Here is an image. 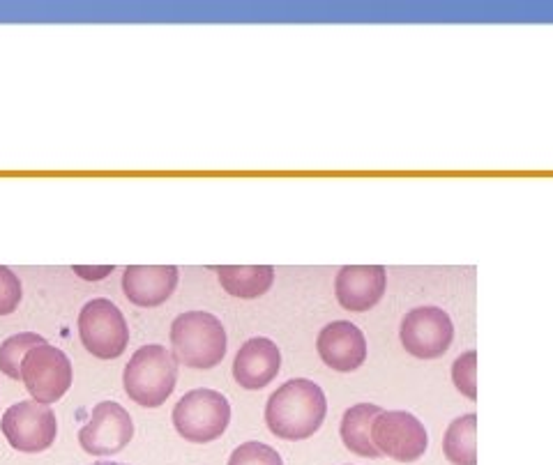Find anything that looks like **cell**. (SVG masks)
Wrapping results in <instances>:
<instances>
[{"instance_id":"cell-1","label":"cell","mask_w":553,"mask_h":465,"mask_svg":"<svg viewBox=\"0 0 553 465\" xmlns=\"http://www.w3.org/2000/svg\"><path fill=\"white\" fill-rule=\"evenodd\" d=\"M328 399L321 385L307 378H291L277 387L265 403V424L284 440L312 438L321 429Z\"/></svg>"},{"instance_id":"cell-2","label":"cell","mask_w":553,"mask_h":465,"mask_svg":"<svg viewBox=\"0 0 553 465\" xmlns=\"http://www.w3.org/2000/svg\"><path fill=\"white\" fill-rule=\"evenodd\" d=\"M178 383V360L159 343L141 346L127 362L123 385L127 396L143 408H157L169 399Z\"/></svg>"},{"instance_id":"cell-3","label":"cell","mask_w":553,"mask_h":465,"mask_svg":"<svg viewBox=\"0 0 553 465\" xmlns=\"http://www.w3.org/2000/svg\"><path fill=\"white\" fill-rule=\"evenodd\" d=\"M173 357L192 369H212L226 355V330L215 314L185 311L171 325Z\"/></svg>"},{"instance_id":"cell-4","label":"cell","mask_w":553,"mask_h":465,"mask_svg":"<svg viewBox=\"0 0 553 465\" xmlns=\"http://www.w3.org/2000/svg\"><path fill=\"white\" fill-rule=\"evenodd\" d=\"M231 422V403L222 392L199 387L173 408V426L189 442H212L224 436Z\"/></svg>"},{"instance_id":"cell-5","label":"cell","mask_w":553,"mask_h":465,"mask_svg":"<svg viewBox=\"0 0 553 465\" xmlns=\"http://www.w3.org/2000/svg\"><path fill=\"white\" fill-rule=\"evenodd\" d=\"M79 337L93 357L116 360L130 343V327L116 304L106 297H95L83 304L79 314Z\"/></svg>"},{"instance_id":"cell-6","label":"cell","mask_w":553,"mask_h":465,"mask_svg":"<svg viewBox=\"0 0 553 465\" xmlns=\"http://www.w3.org/2000/svg\"><path fill=\"white\" fill-rule=\"evenodd\" d=\"M0 431L19 452L40 454L56 442L58 419L47 403L35 399L19 401L5 410Z\"/></svg>"},{"instance_id":"cell-7","label":"cell","mask_w":553,"mask_h":465,"mask_svg":"<svg viewBox=\"0 0 553 465\" xmlns=\"http://www.w3.org/2000/svg\"><path fill=\"white\" fill-rule=\"evenodd\" d=\"M21 380L28 394L40 403H56L72 387V362L63 350L40 343L30 348L21 362Z\"/></svg>"},{"instance_id":"cell-8","label":"cell","mask_w":553,"mask_h":465,"mask_svg":"<svg viewBox=\"0 0 553 465\" xmlns=\"http://www.w3.org/2000/svg\"><path fill=\"white\" fill-rule=\"evenodd\" d=\"M371 440L383 456L401 463L418 461L429 447L424 424L406 410H381L371 424Z\"/></svg>"},{"instance_id":"cell-9","label":"cell","mask_w":553,"mask_h":465,"mask_svg":"<svg viewBox=\"0 0 553 465\" xmlns=\"http://www.w3.org/2000/svg\"><path fill=\"white\" fill-rule=\"evenodd\" d=\"M399 339L413 357L434 360L452 346L454 325L441 307H415L401 320Z\"/></svg>"},{"instance_id":"cell-10","label":"cell","mask_w":553,"mask_h":465,"mask_svg":"<svg viewBox=\"0 0 553 465\" xmlns=\"http://www.w3.org/2000/svg\"><path fill=\"white\" fill-rule=\"evenodd\" d=\"M134 438L132 415L118 401H100L79 431V445L93 456H111Z\"/></svg>"},{"instance_id":"cell-11","label":"cell","mask_w":553,"mask_h":465,"mask_svg":"<svg viewBox=\"0 0 553 465\" xmlns=\"http://www.w3.org/2000/svg\"><path fill=\"white\" fill-rule=\"evenodd\" d=\"M316 348L321 360L335 371H353L367 360V339L358 325L335 320L318 332Z\"/></svg>"},{"instance_id":"cell-12","label":"cell","mask_w":553,"mask_h":465,"mask_svg":"<svg viewBox=\"0 0 553 465\" xmlns=\"http://www.w3.org/2000/svg\"><path fill=\"white\" fill-rule=\"evenodd\" d=\"M388 286V272L383 265H344L337 272L335 293L348 311H369L381 302Z\"/></svg>"},{"instance_id":"cell-13","label":"cell","mask_w":553,"mask_h":465,"mask_svg":"<svg viewBox=\"0 0 553 465\" xmlns=\"http://www.w3.org/2000/svg\"><path fill=\"white\" fill-rule=\"evenodd\" d=\"M180 270L176 265H127L123 291L136 307H157L176 291Z\"/></svg>"},{"instance_id":"cell-14","label":"cell","mask_w":553,"mask_h":465,"mask_svg":"<svg viewBox=\"0 0 553 465\" xmlns=\"http://www.w3.org/2000/svg\"><path fill=\"white\" fill-rule=\"evenodd\" d=\"M282 367V353L277 343L268 337H254L242 343L233 360V378L245 390H261Z\"/></svg>"},{"instance_id":"cell-15","label":"cell","mask_w":553,"mask_h":465,"mask_svg":"<svg viewBox=\"0 0 553 465\" xmlns=\"http://www.w3.org/2000/svg\"><path fill=\"white\" fill-rule=\"evenodd\" d=\"M215 272L224 291L242 300L268 293L275 281L272 265H217Z\"/></svg>"},{"instance_id":"cell-16","label":"cell","mask_w":553,"mask_h":465,"mask_svg":"<svg viewBox=\"0 0 553 465\" xmlns=\"http://www.w3.org/2000/svg\"><path fill=\"white\" fill-rule=\"evenodd\" d=\"M383 408L374 406V403H355L342 417V440L344 445L351 449L353 454L365 456V459H378L383 456L378 452L374 440H371V424H374L376 415Z\"/></svg>"},{"instance_id":"cell-17","label":"cell","mask_w":553,"mask_h":465,"mask_svg":"<svg viewBox=\"0 0 553 465\" xmlns=\"http://www.w3.org/2000/svg\"><path fill=\"white\" fill-rule=\"evenodd\" d=\"M477 415L468 413L452 419L443 438L445 459L454 465H477Z\"/></svg>"},{"instance_id":"cell-18","label":"cell","mask_w":553,"mask_h":465,"mask_svg":"<svg viewBox=\"0 0 553 465\" xmlns=\"http://www.w3.org/2000/svg\"><path fill=\"white\" fill-rule=\"evenodd\" d=\"M40 343H47V339L35 332H19V334H12V337H7L3 341V346H0V371H3L5 376H10L12 380H19L21 362H24L26 353L30 348L40 346Z\"/></svg>"},{"instance_id":"cell-19","label":"cell","mask_w":553,"mask_h":465,"mask_svg":"<svg viewBox=\"0 0 553 465\" xmlns=\"http://www.w3.org/2000/svg\"><path fill=\"white\" fill-rule=\"evenodd\" d=\"M229 465H284V461L275 447L249 440L233 449Z\"/></svg>"},{"instance_id":"cell-20","label":"cell","mask_w":553,"mask_h":465,"mask_svg":"<svg viewBox=\"0 0 553 465\" xmlns=\"http://www.w3.org/2000/svg\"><path fill=\"white\" fill-rule=\"evenodd\" d=\"M477 353L475 350H468V353L459 355L452 364V380L457 385L461 394H466L468 399H477Z\"/></svg>"},{"instance_id":"cell-21","label":"cell","mask_w":553,"mask_h":465,"mask_svg":"<svg viewBox=\"0 0 553 465\" xmlns=\"http://www.w3.org/2000/svg\"><path fill=\"white\" fill-rule=\"evenodd\" d=\"M21 281L7 265H0V316L12 314L17 311L21 302Z\"/></svg>"},{"instance_id":"cell-22","label":"cell","mask_w":553,"mask_h":465,"mask_svg":"<svg viewBox=\"0 0 553 465\" xmlns=\"http://www.w3.org/2000/svg\"><path fill=\"white\" fill-rule=\"evenodd\" d=\"M74 274H79L81 279H88V281H97V279H104L106 274H111L113 270H116V265H100V268H88V265H72Z\"/></svg>"},{"instance_id":"cell-23","label":"cell","mask_w":553,"mask_h":465,"mask_svg":"<svg viewBox=\"0 0 553 465\" xmlns=\"http://www.w3.org/2000/svg\"><path fill=\"white\" fill-rule=\"evenodd\" d=\"M93 465H127V463H118V461H97Z\"/></svg>"}]
</instances>
